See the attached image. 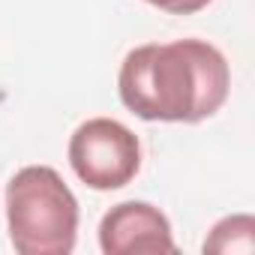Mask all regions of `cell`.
Masks as SVG:
<instances>
[{
    "mask_svg": "<svg viewBox=\"0 0 255 255\" xmlns=\"http://www.w3.org/2000/svg\"><path fill=\"white\" fill-rule=\"evenodd\" d=\"M228 90V60L204 39L138 45L117 75L120 102L150 123H201L225 105Z\"/></svg>",
    "mask_w": 255,
    "mask_h": 255,
    "instance_id": "cell-1",
    "label": "cell"
},
{
    "mask_svg": "<svg viewBox=\"0 0 255 255\" xmlns=\"http://www.w3.org/2000/svg\"><path fill=\"white\" fill-rule=\"evenodd\" d=\"M6 225L18 255H69L78 237V201L51 165H27L6 183Z\"/></svg>",
    "mask_w": 255,
    "mask_h": 255,
    "instance_id": "cell-2",
    "label": "cell"
},
{
    "mask_svg": "<svg viewBox=\"0 0 255 255\" xmlns=\"http://www.w3.org/2000/svg\"><path fill=\"white\" fill-rule=\"evenodd\" d=\"M69 165L84 186L111 192L141 171V141L114 117H90L69 138Z\"/></svg>",
    "mask_w": 255,
    "mask_h": 255,
    "instance_id": "cell-3",
    "label": "cell"
},
{
    "mask_svg": "<svg viewBox=\"0 0 255 255\" xmlns=\"http://www.w3.org/2000/svg\"><path fill=\"white\" fill-rule=\"evenodd\" d=\"M99 249L105 255H159L177 252L168 216L147 201H120L99 222Z\"/></svg>",
    "mask_w": 255,
    "mask_h": 255,
    "instance_id": "cell-4",
    "label": "cell"
},
{
    "mask_svg": "<svg viewBox=\"0 0 255 255\" xmlns=\"http://www.w3.org/2000/svg\"><path fill=\"white\" fill-rule=\"evenodd\" d=\"M204 252H216V255H252L255 252V219L249 213H231L225 219H219L210 234L201 243Z\"/></svg>",
    "mask_w": 255,
    "mask_h": 255,
    "instance_id": "cell-5",
    "label": "cell"
},
{
    "mask_svg": "<svg viewBox=\"0 0 255 255\" xmlns=\"http://www.w3.org/2000/svg\"><path fill=\"white\" fill-rule=\"evenodd\" d=\"M144 3H150L162 12H171V15H195V12L207 9L213 0H144Z\"/></svg>",
    "mask_w": 255,
    "mask_h": 255,
    "instance_id": "cell-6",
    "label": "cell"
}]
</instances>
